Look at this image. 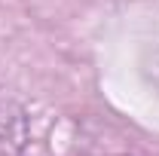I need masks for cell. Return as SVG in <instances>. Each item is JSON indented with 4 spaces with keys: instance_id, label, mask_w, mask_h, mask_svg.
I'll return each instance as SVG.
<instances>
[{
    "instance_id": "obj_1",
    "label": "cell",
    "mask_w": 159,
    "mask_h": 156,
    "mask_svg": "<svg viewBox=\"0 0 159 156\" xmlns=\"http://www.w3.org/2000/svg\"><path fill=\"white\" fill-rule=\"evenodd\" d=\"M31 144V122L16 98L0 92V156H25Z\"/></svg>"
}]
</instances>
